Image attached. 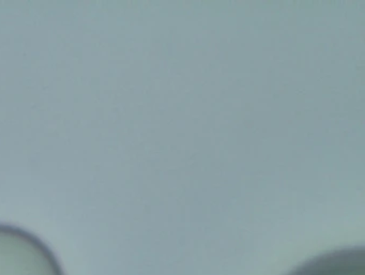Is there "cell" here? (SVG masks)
Segmentation results:
<instances>
[{
	"mask_svg": "<svg viewBox=\"0 0 365 275\" xmlns=\"http://www.w3.org/2000/svg\"><path fill=\"white\" fill-rule=\"evenodd\" d=\"M0 275H65L52 249L35 234L0 224Z\"/></svg>",
	"mask_w": 365,
	"mask_h": 275,
	"instance_id": "1",
	"label": "cell"
},
{
	"mask_svg": "<svg viewBox=\"0 0 365 275\" xmlns=\"http://www.w3.org/2000/svg\"><path fill=\"white\" fill-rule=\"evenodd\" d=\"M289 275H365L364 249L352 247L319 256Z\"/></svg>",
	"mask_w": 365,
	"mask_h": 275,
	"instance_id": "2",
	"label": "cell"
}]
</instances>
